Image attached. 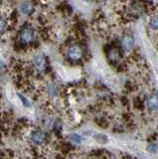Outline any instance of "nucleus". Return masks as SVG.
<instances>
[{"label":"nucleus","mask_w":158,"mask_h":159,"mask_svg":"<svg viewBox=\"0 0 158 159\" xmlns=\"http://www.w3.org/2000/svg\"><path fill=\"white\" fill-rule=\"evenodd\" d=\"M35 39V33L31 27H24L19 33V40L23 45H29L33 43Z\"/></svg>","instance_id":"nucleus-2"},{"label":"nucleus","mask_w":158,"mask_h":159,"mask_svg":"<svg viewBox=\"0 0 158 159\" xmlns=\"http://www.w3.org/2000/svg\"><path fill=\"white\" fill-rule=\"evenodd\" d=\"M17 97L19 98V99H20V102H22V104L25 107H31V102H30V101L27 98H25L23 96V94H21V93H17Z\"/></svg>","instance_id":"nucleus-12"},{"label":"nucleus","mask_w":158,"mask_h":159,"mask_svg":"<svg viewBox=\"0 0 158 159\" xmlns=\"http://www.w3.org/2000/svg\"><path fill=\"white\" fill-rule=\"evenodd\" d=\"M148 24L152 30L158 31V14H152L148 20Z\"/></svg>","instance_id":"nucleus-10"},{"label":"nucleus","mask_w":158,"mask_h":159,"mask_svg":"<svg viewBox=\"0 0 158 159\" xmlns=\"http://www.w3.org/2000/svg\"><path fill=\"white\" fill-rule=\"evenodd\" d=\"M120 45H121V48L123 49V51L130 52L135 46V40L131 35H124L121 39Z\"/></svg>","instance_id":"nucleus-4"},{"label":"nucleus","mask_w":158,"mask_h":159,"mask_svg":"<svg viewBox=\"0 0 158 159\" xmlns=\"http://www.w3.org/2000/svg\"><path fill=\"white\" fill-rule=\"evenodd\" d=\"M146 107L150 111H158V93H151L146 98Z\"/></svg>","instance_id":"nucleus-5"},{"label":"nucleus","mask_w":158,"mask_h":159,"mask_svg":"<svg viewBox=\"0 0 158 159\" xmlns=\"http://www.w3.org/2000/svg\"><path fill=\"white\" fill-rule=\"evenodd\" d=\"M157 149H158L157 143H150V144H148V146H147V150L151 153H155L157 151Z\"/></svg>","instance_id":"nucleus-13"},{"label":"nucleus","mask_w":158,"mask_h":159,"mask_svg":"<svg viewBox=\"0 0 158 159\" xmlns=\"http://www.w3.org/2000/svg\"><path fill=\"white\" fill-rule=\"evenodd\" d=\"M46 93H48L49 97L56 98V97H58V94H59V87L57 86L56 84L50 83L46 87Z\"/></svg>","instance_id":"nucleus-8"},{"label":"nucleus","mask_w":158,"mask_h":159,"mask_svg":"<svg viewBox=\"0 0 158 159\" xmlns=\"http://www.w3.org/2000/svg\"><path fill=\"white\" fill-rule=\"evenodd\" d=\"M83 1H86V2H88V1H90V0H83Z\"/></svg>","instance_id":"nucleus-16"},{"label":"nucleus","mask_w":158,"mask_h":159,"mask_svg":"<svg viewBox=\"0 0 158 159\" xmlns=\"http://www.w3.org/2000/svg\"><path fill=\"white\" fill-rule=\"evenodd\" d=\"M46 140V133L42 130H35L31 134V141L36 145H42Z\"/></svg>","instance_id":"nucleus-6"},{"label":"nucleus","mask_w":158,"mask_h":159,"mask_svg":"<svg viewBox=\"0 0 158 159\" xmlns=\"http://www.w3.org/2000/svg\"><path fill=\"white\" fill-rule=\"evenodd\" d=\"M69 138H70V140L75 144H81L83 142V137L78 133H71L70 135H69Z\"/></svg>","instance_id":"nucleus-11"},{"label":"nucleus","mask_w":158,"mask_h":159,"mask_svg":"<svg viewBox=\"0 0 158 159\" xmlns=\"http://www.w3.org/2000/svg\"><path fill=\"white\" fill-rule=\"evenodd\" d=\"M33 68L34 70L39 73V74H43L46 72L48 64H47V60L46 57L44 55H37L33 58Z\"/></svg>","instance_id":"nucleus-3"},{"label":"nucleus","mask_w":158,"mask_h":159,"mask_svg":"<svg viewBox=\"0 0 158 159\" xmlns=\"http://www.w3.org/2000/svg\"><path fill=\"white\" fill-rule=\"evenodd\" d=\"M20 11L25 15H30L34 11V4L31 1H24L20 4Z\"/></svg>","instance_id":"nucleus-7"},{"label":"nucleus","mask_w":158,"mask_h":159,"mask_svg":"<svg viewBox=\"0 0 158 159\" xmlns=\"http://www.w3.org/2000/svg\"><path fill=\"white\" fill-rule=\"evenodd\" d=\"M93 159H101V158H98V157H95V158H93Z\"/></svg>","instance_id":"nucleus-15"},{"label":"nucleus","mask_w":158,"mask_h":159,"mask_svg":"<svg viewBox=\"0 0 158 159\" xmlns=\"http://www.w3.org/2000/svg\"><path fill=\"white\" fill-rule=\"evenodd\" d=\"M6 28V21L4 20V18L0 17V34H1Z\"/></svg>","instance_id":"nucleus-14"},{"label":"nucleus","mask_w":158,"mask_h":159,"mask_svg":"<svg viewBox=\"0 0 158 159\" xmlns=\"http://www.w3.org/2000/svg\"><path fill=\"white\" fill-rule=\"evenodd\" d=\"M66 56H67V59L69 60V61L77 63V62H80L83 59L84 51H83V49L80 45L73 44L70 47H68L67 52H66Z\"/></svg>","instance_id":"nucleus-1"},{"label":"nucleus","mask_w":158,"mask_h":159,"mask_svg":"<svg viewBox=\"0 0 158 159\" xmlns=\"http://www.w3.org/2000/svg\"><path fill=\"white\" fill-rule=\"evenodd\" d=\"M120 52H118L117 49L113 48L108 52V59H110L111 62H112V63L120 62Z\"/></svg>","instance_id":"nucleus-9"}]
</instances>
